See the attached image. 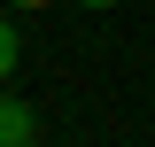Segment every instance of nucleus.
Returning <instances> with one entry per match:
<instances>
[{"mask_svg":"<svg viewBox=\"0 0 155 147\" xmlns=\"http://www.w3.org/2000/svg\"><path fill=\"white\" fill-rule=\"evenodd\" d=\"M16 8H47V0H16Z\"/></svg>","mask_w":155,"mask_h":147,"instance_id":"20e7f679","label":"nucleus"},{"mask_svg":"<svg viewBox=\"0 0 155 147\" xmlns=\"http://www.w3.org/2000/svg\"><path fill=\"white\" fill-rule=\"evenodd\" d=\"M16 54H23V31L8 16H0V85H8V77H16Z\"/></svg>","mask_w":155,"mask_h":147,"instance_id":"f03ea898","label":"nucleus"},{"mask_svg":"<svg viewBox=\"0 0 155 147\" xmlns=\"http://www.w3.org/2000/svg\"><path fill=\"white\" fill-rule=\"evenodd\" d=\"M78 8H116V0H78Z\"/></svg>","mask_w":155,"mask_h":147,"instance_id":"7ed1b4c3","label":"nucleus"},{"mask_svg":"<svg viewBox=\"0 0 155 147\" xmlns=\"http://www.w3.org/2000/svg\"><path fill=\"white\" fill-rule=\"evenodd\" d=\"M23 139H39V116L23 109V101H8V93H0V147H23Z\"/></svg>","mask_w":155,"mask_h":147,"instance_id":"f257e3e1","label":"nucleus"}]
</instances>
